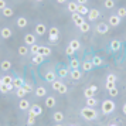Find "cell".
I'll list each match as a JSON object with an SVG mask.
<instances>
[{
	"mask_svg": "<svg viewBox=\"0 0 126 126\" xmlns=\"http://www.w3.org/2000/svg\"><path fill=\"white\" fill-rule=\"evenodd\" d=\"M72 20H74L75 26H78V27H79L81 24L85 21L84 16H81V14H78V13H72Z\"/></svg>",
	"mask_w": 126,
	"mask_h": 126,
	"instance_id": "9c48e42d",
	"label": "cell"
},
{
	"mask_svg": "<svg viewBox=\"0 0 126 126\" xmlns=\"http://www.w3.org/2000/svg\"><path fill=\"white\" fill-rule=\"evenodd\" d=\"M51 84H52V89H54V91H58V89L61 88V85H63V82L58 81V79H55L54 82H51Z\"/></svg>",
	"mask_w": 126,
	"mask_h": 126,
	"instance_id": "f35d334b",
	"label": "cell"
},
{
	"mask_svg": "<svg viewBox=\"0 0 126 126\" xmlns=\"http://www.w3.org/2000/svg\"><path fill=\"white\" fill-rule=\"evenodd\" d=\"M77 13H78V14H81V16H88V13H89V9H88L85 4H78Z\"/></svg>",
	"mask_w": 126,
	"mask_h": 126,
	"instance_id": "4fadbf2b",
	"label": "cell"
},
{
	"mask_svg": "<svg viewBox=\"0 0 126 126\" xmlns=\"http://www.w3.org/2000/svg\"><path fill=\"white\" fill-rule=\"evenodd\" d=\"M122 112H123V113L126 115V103H125V105H123V106H122Z\"/></svg>",
	"mask_w": 126,
	"mask_h": 126,
	"instance_id": "db71d44e",
	"label": "cell"
},
{
	"mask_svg": "<svg viewBox=\"0 0 126 126\" xmlns=\"http://www.w3.org/2000/svg\"><path fill=\"white\" fill-rule=\"evenodd\" d=\"M120 20H122L120 17H118L116 14H113V16L109 17V26H112V27H118V26L120 24Z\"/></svg>",
	"mask_w": 126,
	"mask_h": 126,
	"instance_id": "8fae6325",
	"label": "cell"
},
{
	"mask_svg": "<svg viewBox=\"0 0 126 126\" xmlns=\"http://www.w3.org/2000/svg\"><path fill=\"white\" fill-rule=\"evenodd\" d=\"M13 79H14V78H13L12 75H4V77L1 78V82H3V84H6V85H12Z\"/></svg>",
	"mask_w": 126,
	"mask_h": 126,
	"instance_id": "d6a6232c",
	"label": "cell"
},
{
	"mask_svg": "<svg viewBox=\"0 0 126 126\" xmlns=\"http://www.w3.org/2000/svg\"><path fill=\"white\" fill-rule=\"evenodd\" d=\"M52 120H55L57 123L63 122V120H64V113H63V112H60V110H58V112H55V113L52 115Z\"/></svg>",
	"mask_w": 126,
	"mask_h": 126,
	"instance_id": "d4e9b609",
	"label": "cell"
},
{
	"mask_svg": "<svg viewBox=\"0 0 126 126\" xmlns=\"http://www.w3.org/2000/svg\"><path fill=\"white\" fill-rule=\"evenodd\" d=\"M4 7H7V4H6V0H0V10H3Z\"/></svg>",
	"mask_w": 126,
	"mask_h": 126,
	"instance_id": "681fc988",
	"label": "cell"
},
{
	"mask_svg": "<svg viewBox=\"0 0 126 126\" xmlns=\"http://www.w3.org/2000/svg\"><path fill=\"white\" fill-rule=\"evenodd\" d=\"M35 41H37V38H35L34 34H26L24 35V43H26V46H33V44H35Z\"/></svg>",
	"mask_w": 126,
	"mask_h": 126,
	"instance_id": "52a82bcc",
	"label": "cell"
},
{
	"mask_svg": "<svg viewBox=\"0 0 126 126\" xmlns=\"http://www.w3.org/2000/svg\"><path fill=\"white\" fill-rule=\"evenodd\" d=\"M0 68H1V71H9V69L12 68V63L10 61H1V64H0Z\"/></svg>",
	"mask_w": 126,
	"mask_h": 126,
	"instance_id": "4dcf8cb0",
	"label": "cell"
},
{
	"mask_svg": "<svg viewBox=\"0 0 126 126\" xmlns=\"http://www.w3.org/2000/svg\"><path fill=\"white\" fill-rule=\"evenodd\" d=\"M58 3H60V4H64V3H65V1H67V0H57Z\"/></svg>",
	"mask_w": 126,
	"mask_h": 126,
	"instance_id": "11a10c76",
	"label": "cell"
},
{
	"mask_svg": "<svg viewBox=\"0 0 126 126\" xmlns=\"http://www.w3.org/2000/svg\"><path fill=\"white\" fill-rule=\"evenodd\" d=\"M35 1H38V3H41V1H44V0H35Z\"/></svg>",
	"mask_w": 126,
	"mask_h": 126,
	"instance_id": "9f6ffc18",
	"label": "cell"
},
{
	"mask_svg": "<svg viewBox=\"0 0 126 126\" xmlns=\"http://www.w3.org/2000/svg\"><path fill=\"white\" fill-rule=\"evenodd\" d=\"M67 7H68V10L71 13H77V9H78V3L77 1H69L68 4H67Z\"/></svg>",
	"mask_w": 126,
	"mask_h": 126,
	"instance_id": "f546056e",
	"label": "cell"
},
{
	"mask_svg": "<svg viewBox=\"0 0 126 126\" xmlns=\"http://www.w3.org/2000/svg\"><path fill=\"white\" fill-rule=\"evenodd\" d=\"M29 52H30V48L27 46H20L18 47V54H20V55H27Z\"/></svg>",
	"mask_w": 126,
	"mask_h": 126,
	"instance_id": "836d02e7",
	"label": "cell"
},
{
	"mask_svg": "<svg viewBox=\"0 0 126 126\" xmlns=\"http://www.w3.org/2000/svg\"><path fill=\"white\" fill-rule=\"evenodd\" d=\"M16 23H17L18 29H26V27H27V24H29V20H27L26 17H18Z\"/></svg>",
	"mask_w": 126,
	"mask_h": 126,
	"instance_id": "ac0fdd59",
	"label": "cell"
},
{
	"mask_svg": "<svg viewBox=\"0 0 126 126\" xmlns=\"http://www.w3.org/2000/svg\"><path fill=\"white\" fill-rule=\"evenodd\" d=\"M109 30V26L106 23H98L96 26V31L99 33V34H106Z\"/></svg>",
	"mask_w": 126,
	"mask_h": 126,
	"instance_id": "30bf717a",
	"label": "cell"
},
{
	"mask_svg": "<svg viewBox=\"0 0 126 126\" xmlns=\"http://www.w3.org/2000/svg\"><path fill=\"white\" fill-rule=\"evenodd\" d=\"M89 88H91V91L94 92V94H96V92H98V86L96 85H91Z\"/></svg>",
	"mask_w": 126,
	"mask_h": 126,
	"instance_id": "816d5d0a",
	"label": "cell"
},
{
	"mask_svg": "<svg viewBox=\"0 0 126 126\" xmlns=\"http://www.w3.org/2000/svg\"><path fill=\"white\" fill-rule=\"evenodd\" d=\"M99 16H101L99 10H96V9H92V10H89V13H88V20H89V21H95Z\"/></svg>",
	"mask_w": 126,
	"mask_h": 126,
	"instance_id": "ba28073f",
	"label": "cell"
},
{
	"mask_svg": "<svg viewBox=\"0 0 126 126\" xmlns=\"http://www.w3.org/2000/svg\"><path fill=\"white\" fill-rule=\"evenodd\" d=\"M103 6L106 7V9H113V7H115V1H113V0H105Z\"/></svg>",
	"mask_w": 126,
	"mask_h": 126,
	"instance_id": "ab89813d",
	"label": "cell"
},
{
	"mask_svg": "<svg viewBox=\"0 0 126 126\" xmlns=\"http://www.w3.org/2000/svg\"><path fill=\"white\" fill-rule=\"evenodd\" d=\"M58 38H60V30L57 27H51L48 30V40H50V43H58Z\"/></svg>",
	"mask_w": 126,
	"mask_h": 126,
	"instance_id": "3957f363",
	"label": "cell"
},
{
	"mask_svg": "<svg viewBox=\"0 0 126 126\" xmlns=\"http://www.w3.org/2000/svg\"><path fill=\"white\" fill-rule=\"evenodd\" d=\"M79 30L82 31V33H88V31L91 30V26L86 23V21H84V23H82V24L79 26Z\"/></svg>",
	"mask_w": 126,
	"mask_h": 126,
	"instance_id": "e575fe53",
	"label": "cell"
},
{
	"mask_svg": "<svg viewBox=\"0 0 126 126\" xmlns=\"http://www.w3.org/2000/svg\"><path fill=\"white\" fill-rule=\"evenodd\" d=\"M116 16L120 17V18L126 17V7H119V9H118V13H116Z\"/></svg>",
	"mask_w": 126,
	"mask_h": 126,
	"instance_id": "8d00e7d4",
	"label": "cell"
},
{
	"mask_svg": "<svg viewBox=\"0 0 126 126\" xmlns=\"http://www.w3.org/2000/svg\"><path fill=\"white\" fill-rule=\"evenodd\" d=\"M1 13H3V16H4V17H12L13 14H14V10H13L12 7H4V9H3V10H1Z\"/></svg>",
	"mask_w": 126,
	"mask_h": 126,
	"instance_id": "484cf974",
	"label": "cell"
},
{
	"mask_svg": "<svg viewBox=\"0 0 126 126\" xmlns=\"http://www.w3.org/2000/svg\"><path fill=\"white\" fill-rule=\"evenodd\" d=\"M67 75H68V69L60 68V71H58V77H61V78H65Z\"/></svg>",
	"mask_w": 126,
	"mask_h": 126,
	"instance_id": "60d3db41",
	"label": "cell"
},
{
	"mask_svg": "<svg viewBox=\"0 0 126 126\" xmlns=\"http://www.w3.org/2000/svg\"><path fill=\"white\" fill-rule=\"evenodd\" d=\"M109 126H118V125H109Z\"/></svg>",
	"mask_w": 126,
	"mask_h": 126,
	"instance_id": "91938a15",
	"label": "cell"
},
{
	"mask_svg": "<svg viewBox=\"0 0 126 126\" xmlns=\"http://www.w3.org/2000/svg\"><path fill=\"white\" fill-rule=\"evenodd\" d=\"M69 75H71V78L74 81H79L81 78H82V72H81L79 69H72V71L69 72Z\"/></svg>",
	"mask_w": 126,
	"mask_h": 126,
	"instance_id": "5bb4252c",
	"label": "cell"
},
{
	"mask_svg": "<svg viewBox=\"0 0 126 126\" xmlns=\"http://www.w3.org/2000/svg\"><path fill=\"white\" fill-rule=\"evenodd\" d=\"M69 47H71L72 50H75V51H78L81 48V43L78 40H71L69 41Z\"/></svg>",
	"mask_w": 126,
	"mask_h": 126,
	"instance_id": "83f0119b",
	"label": "cell"
},
{
	"mask_svg": "<svg viewBox=\"0 0 126 126\" xmlns=\"http://www.w3.org/2000/svg\"><path fill=\"white\" fill-rule=\"evenodd\" d=\"M108 91H109V95H110V96H118V94H119V91H118L116 86L110 88V89H108Z\"/></svg>",
	"mask_w": 126,
	"mask_h": 126,
	"instance_id": "b9f144b4",
	"label": "cell"
},
{
	"mask_svg": "<svg viewBox=\"0 0 126 126\" xmlns=\"http://www.w3.org/2000/svg\"><path fill=\"white\" fill-rule=\"evenodd\" d=\"M23 88H24V91L27 92V94H29V92H31V91H33V86L30 85L29 82H24V85H23Z\"/></svg>",
	"mask_w": 126,
	"mask_h": 126,
	"instance_id": "bcb514c9",
	"label": "cell"
},
{
	"mask_svg": "<svg viewBox=\"0 0 126 126\" xmlns=\"http://www.w3.org/2000/svg\"><path fill=\"white\" fill-rule=\"evenodd\" d=\"M13 88H14L13 85H6V84H1V85H0V92H1V94H7V92L13 91Z\"/></svg>",
	"mask_w": 126,
	"mask_h": 126,
	"instance_id": "4316f807",
	"label": "cell"
},
{
	"mask_svg": "<svg viewBox=\"0 0 126 126\" xmlns=\"http://www.w3.org/2000/svg\"><path fill=\"white\" fill-rule=\"evenodd\" d=\"M105 86H106V89H110V88H113L115 86V84L113 82H108V81H106V85Z\"/></svg>",
	"mask_w": 126,
	"mask_h": 126,
	"instance_id": "f907efd6",
	"label": "cell"
},
{
	"mask_svg": "<svg viewBox=\"0 0 126 126\" xmlns=\"http://www.w3.org/2000/svg\"><path fill=\"white\" fill-rule=\"evenodd\" d=\"M44 60H46V57H43L41 54H35V55H33V63H34L35 65L43 64V63H44Z\"/></svg>",
	"mask_w": 126,
	"mask_h": 126,
	"instance_id": "7402d4cb",
	"label": "cell"
},
{
	"mask_svg": "<svg viewBox=\"0 0 126 126\" xmlns=\"http://www.w3.org/2000/svg\"><path fill=\"white\" fill-rule=\"evenodd\" d=\"M26 94H27V92L24 91V88H23V86H21V88H17V89H16V95H17L18 98H24V96H26Z\"/></svg>",
	"mask_w": 126,
	"mask_h": 126,
	"instance_id": "74e56055",
	"label": "cell"
},
{
	"mask_svg": "<svg viewBox=\"0 0 126 126\" xmlns=\"http://www.w3.org/2000/svg\"><path fill=\"white\" fill-rule=\"evenodd\" d=\"M55 77H57V75H55L54 71H48V72L44 75V79H46L47 82H54V81H55Z\"/></svg>",
	"mask_w": 126,
	"mask_h": 126,
	"instance_id": "44dd1931",
	"label": "cell"
},
{
	"mask_svg": "<svg viewBox=\"0 0 126 126\" xmlns=\"http://www.w3.org/2000/svg\"><path fill=\"white\" fill-rule=\"evenodd\" d=\"M35 123V116L34 115H30L29 113V120H27V125L29 126H33Z\"/></svg>",
	"mask_w": 126,
	"mask_h": 126,
	"instance_id": "ee69618b",
	"label": "cell"
},
{
	"mask_svg": "<svg viewBox=\"0 0 126 126\" xmlns=\"http://www.w3.org/2000/svg\"><path fill=\"white\" fill-rule=\"evenodd\" d=\"M120 48H122V41H119V40H112L110 41V50L112 51H119Z\"/></svg>",
	"mask_w": 126,
	"mask_h": 126,
	"instance_id": "7c38bea8",
	"label": "cell"
},
{
	"mask_svg": "<svg viewBox=\"0 0 126 126\" xmlns=\"http://www.w3.org/2000/svg\"><path fill=\"white\" fill-rule=\"evenodd\" d=\"M81 68H82V71L88 72V71H91V69L94 68V64H92L91 61H84V63L81 64Z\"/></svg>",
	"mask_w": 126,
	"mask_h": 126,
	"instance_id": "ffe728a7",
	"label": "cell"
},
{
	"mask_svg": "<svg viewBox=\"0 0 126 126\" xmlns=\"http://www.w3.org/2000/svg\"><path fill=\"white\" fill-rule=\"evenodd\" d=\"M67 91H68V88H67V86L64 85H61V88H60V89H58V92H60V94H67Z\"/></svg>",
	"mask_w": 126,
	"mask_h": 126,
	"instance_id": "c3c4849f",
	"label": "cell"
},
{
	"mask_svg": "<svg viewBox=\"0 0 126 126\" xmlns=\"http://www.w3.org/2000/svg\"><path fill=\"white\" fill-rule=\"evenodd\" d=\"M47 95V89L44 88V86H37L35 88V96L37 98H43Z\"/></svg>",
	"mask_w": 126,
	"mask_h": 126,
	"instance_id": "e0dca14e",
	"label": "cell"
},
{
	"mask_svg": "<svg viewBox=\"0 0 126 126\" xmlns=\"http://www.w3.org/2000/svg\"><path fill=\"white\" fill-rule=\"evenodd\" d=\"M29 113H30V115H34V116H40V115L43 113V109H41L40 105L34 103V105H31V106H30Z\"/></svg>",
	"mask_w": 126,
	"mask_h": 126,
	"instance_id": "277c9868",
	"label": "cell"
},
{
	"mask_svg": "<svg viewBox=\"0 0 126 126\" xmlns=\"http://www.w3.org/2000/svg\"><path fill=\"white\" fill-rule=\"evenodd\" d=\"M81 116L85 120H95L98 118V112L94 108H89V106H85V108L81 109Z\"/></svg>",
	"mask_w": 126,
	"mask_h": 126,
	"instance_id": "6da1fadb",
	"label": "cell"
},
{
	"mask_svg": "<svg viewBox=\"0 0 126 126\" xmlns=\"http://www.w3.org/2000/svg\"><path fill=\"white\" fill-rule=\"evenodd\" d=\"M55 126H63V125H60V123H57V125H55Z\"/></svg>",
	"mask_w": 126,
	"mask_h": 126,
	"instance_id": "6f0895ef",
	"label": "cell"
},
{
	"mask_svg": "<svg viewBox=\"0 0 126 126\" xmlns=\"http://www.w3.org/2000/svg\"><path fill=\"white\" fill-rule=\"evenodd\" d=\"M84 95H85V98H92L94 95H95V94L91 91V88H86L85 91H84Z\"/></svg>",
	"mask_w": 126,
	"mask_h": 126,
	"instance_id": "f6af8a7d",
	"label": "cell"
},
{
	"mask_svg": "<svg viewBox=\"0 0 126 126\" xmlns=\"http://www.w3.org/2000/svg\"><path fill=\"white\" fill-rule=\"evenodd\" d=\"M43 57H48V55H51V48L50 47H44V46H40V52Z\"/></svg>",
	"mask_w": 126,
	"mask_h": 126,
	"instance_id": "d6986e66",
	"label": "cell"
},
{
	"mask_svg": "<svg viewBox=\"0 0 126 126\" xmlns=\"http://www.w3.org/2000/svg\"><path fill=\"white\" fill-rule=\"evenodd\" d=\"M0 35H1V38L7 40V38H10L13 35V31H12L10 27H3V29L0 30Z\"/></svg>",
	"mask_w": 126,
	"mask_h": 126,
	"instance_id": "5b68a950",
	"label": "cell"
},
{
	"mask_svg": "<svg viewBox=\"0 0 126 126\" xmlns=\"http://www.w3.org/2000/svg\"><path fill=\"white\" fill-rule=\"evenodd\" d=\"M79 65H81V63L77 60V58H71V61H69V67L72 69H78L79 68Z\"/></svg>",
	"mask_w": 126,
	"mask_h": 126,
	"instance_id": "1f68e13d",
	"label": "cell"
},
{
	"mask_svg": "<svg viewBox=\"0 0 126 126\" xmlns=\"http://www.w3.org/2000/svg\"><path fill=\"white\" fill-rule=\"evenodd\" d=\"M30 52H31L33 55L38 54V52H40V46H38V44H33V46L30 47Z\"/></svg>",
	"mask_w": 126,
	"mask_h": 126,
	"instance_id": "d590c367",
	"label": "cell"
},
{
	"mask_svg": "<svg viewBox=\"0 0 126 126\" xmlns=\"http://www.w3.org/2000/svg\"><path fill=\"white\" fill-rule=\"evenodd\" d=\"M116 108V105H115L113 101H110V99H106V101H103L102 102V113L103 115H109L112 113Z\"/></svg>",
	"mask_w": 126,
	"mask_h": 126,
	"instance_id": "7a4b0ae2",
	"label": "cell"
},
{
	"mask_svg": "<svg viewBox=\"0 0 126 126\" xmlns=\"http://www.w3.org/2000/svg\"><path fill=\"white\" fill-rule=\"evenodd\" d=\"M46 106L47 108H54V106H55V98L54 96H47L46 98Z\"/></svg>",
	"mask_w": 126,
	"mask_h": 126,
	"instance_id": "cb8c5ba5",
	"label": "cell"
},
{
	"mask_svg": "<svg viewBox=\"0 0 126 126\" xmlns=\"http://www.w3.org/2000/svg\"><path fill=\"white\" fill-rule=\"evenodd\" d=\"M69 126H75V125H69Z\"/></svg>",
	"mask_w": 126,
	"mask_h": 126,
	"instance_id": "94428289",
	"label": "cell"
},
{
	"mask_svg": "<svg viewBox=\"0 0 126 126\" xmlns=\"http://www.w3.org/2000/svg\"><path fill=\"white\" fill-rule=\"evenodd\" d=\"M96 103H98V101H96V98H86V106H89V108H95L96 106Z\"/></svg>",
	"mask_w": 126,
	"mask_h": 126,
	"instance_id": "f1b7e54d",
	"label": "cell"
},
{
	"mask_svg": "<svg viewBox=\"0 0 126 126\" xmlns=\"http://www.w3.org/2000/svg\"><path fill=\"white\" fill-rule=\"evenodd\" d=\"M12 85L14 86L16 89H17V88H21V86L24 85V79L21 78V77H16V78L13 79V84H12Z\"/></svg>",
	"mask_w": 126,
	"mask_h": 126,
	"instance_id": "9a60e30c",
	"label": "cell"
},
{
	"mask_svg": "<svg viewBox=\"0 0 126 126\" xmlns=\"http://www.w3.org/2000/svg\"><path fill=\"white\" fill-rule=\"evenodd\" d=\"M106 81H108V82H113V84H116V81H118V78H116V75H113V74H109L108 77H106Z\"/></svg>",
	"mask_w": 126,
	"mask_h": 126,
	"instance_id": "7bdbcfd3",
	"label": "cell"
},
{
	"mask_svg": "<svg viewBox=\"0 0 126 126\" xmlns=\"http://www.w3.org/2000/svg\"><path fill=\"white\" fill-rule=\"evenodd\" d=\"M18 109H21V110H27V109H30V103L27 99H24V98H21L20 99V102H18Z\"/></svg>",
	"mask_w": 126,
	"mask_h": 126,
	"instance_id": "2e32d148",
	"label": "cell"
},
{
	"mask_svg": "<svg viewBox=\"0 0 126 126\" xmlns=\"http://www.w3.org/2000/svg\"><path fill=\"white\" fill-rule=\"evenodd\" d=\"M92 64H94V67H101V65H103V61L101 57H98V55H94L92 57Z\"/></svg>",
	"mask_w": 126,
	"mask_h": 126,
	"instance_id": "603a6c76",
	"label": "cell"
},
{
	"mask_svg": "<svg viewBox=\"0 0 126 126\" xmlns=\"http://www.w3.org/2000/svg\"><path fill=\"white\" fill-rule=\"evenodd\" d=\"M1 84H3V82H1V78H0V85H1Z\"/></svg>",
	"mask_w": 126,
	"mask_h": 126,
	"instance_id": "680465c9",
	"label": "cell"
},
{
	"mask_svg": "<svg viewBox=\"0 0 126 126\" xmlns=\"http://www.w3.org/2000/svg\"><path fill=\"white\" fill-rule=\"evenodd\" d=\"M75 1H77L78 4H86V3H88V0H75Z\"/></svg>",
	"mask_w": 126,
	"mask_h": 126,
	"instance_id": "f5cc1de1",
	"label": "cell"
},
{
	"mask_svg": "<svg viewBox=\"0 0 126 126\" xmlns=\"http://www.w3.org/2000/svg\"><path fill=\"white\" fill-rule=\"evenodd\" d=\"M65 52H67V55H74V52H75V50H72V48H71V47H67V48H65Z\"/></svg>",
	"mask_w": 126,
	"mask_h": 126,
	"instance_id": "7dc6e473",
	"label": "cell"
},
{
	"mask_svg": "<svg viewBox=\"0 0 126 126\" xmlns=\"http://www.w3.org/2000/svg\"><path fill=\"white\" fill-rule=\"evenodd\" d=\"M46 33H47V27H46L43 23H38L37 26H35V34H37V35L43 37Z\"/></svg>",
	"mask_w": 126,
	"mask_h": 126,
	"instance_id": "8992f818",
	"label": "cell"
}]
</instances>
